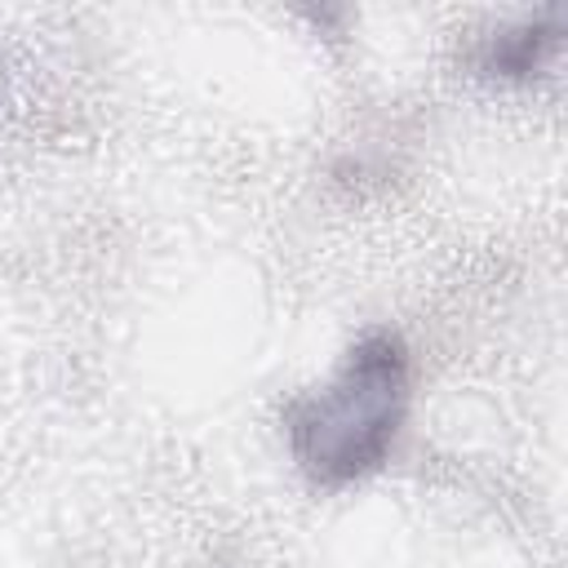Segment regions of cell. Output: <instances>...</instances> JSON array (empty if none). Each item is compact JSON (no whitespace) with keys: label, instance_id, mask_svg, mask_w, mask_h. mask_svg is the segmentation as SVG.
Masks as SVG:
<instances>
[{"label":"cell","instance_id":"cell-1","mask_svg":"<svg viewBox=\"0 0 568 568\" xmlns=\"http://www.w3.org/2000/svg\"><path fill=\"white\" fill-rule=\"evenodd\" d=\"M408 408L413 351L395 328H368L324 382L284 404V448L315 488H351L395 457Z\"/></svg>","mask_w":568,"mask_h":568},{"label":"cell","instance_id":"cell-2","mask_svg":"<svg viewBox=\"0 0 568 568\" xmlns=\"http://www.w3.org/2000/svg\"><path fill=\"white\" fill-rule=\"evenodd\" d=\"M559 44H564L559 13H532L506 22L475 44V75L493 84H537L559 62Z\"/></svg>","mask_w":568,"mask_h":568}]
</instances>
